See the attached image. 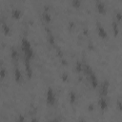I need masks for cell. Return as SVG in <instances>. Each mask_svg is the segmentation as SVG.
Instances as JSON below:
<instances>
[{"label":"cell","instance_id":"obj_5","mask_svg":"<svg viewBox=\"0 0 122 122\" xmlns=\"http://www.w3.org/2000/svg\"><path fill=\"white\" fill-rule=\"evenodd\" d=\"M97 30H98V34H99L100 37H102V38H106V37L108 36L106 30H104V28H103L99 23L97 24Z\"/></svg>","mask_w":122,"mask_h":122},{"label":"cell","instance_id":"obj_4","mask_svg":"<svg viewBox=\"0 0 122 122\" xmlns=\"http://www.w3.org/2000/svg\"><path fill=\"white\" fill-rule=\"evenodd\" d=\"M89 76H90V80H91V83H92V87H93V88H96V87L98 86V81H97V78H96L94 72L92 71V72L89 74Z\"/></svg>","mask_w":122,"mask_h":122},{"label":"cell","instance_id":"obj_9","mask_svg":"<svg viewBox=\"0 0 122 122\" xmlns=\"http://www.w3.org/2000/svg\"><path fill=\"white\" fill-rule=\"evenodd\" d=\"M108 82H104L103 84H101V89H100V91H101V94H103V95H105L106 93H107V91H108Z\"/></svg>","mask_w":122,"mask_h":122},{"label":"cell","instance_id":"obj_10","mask_svg":"<svg viewBox=\"0 0 122 122\" xmlns=\"http://www.w3.org/2000/svg\"><path fill=\"white\" fill-rule=\"evenodd\" d=\"M99 106L101 107L102 110H105V109L107 108L108 104H107V101H106L105 98H100V99H99Z\"/></svg>","mask_w":122,"mask_h":122},{"label":"cell","instance_id":"obj_3","mask_svg":"<svg viewBox=\"0 0 122 122\" xmlns=\"http://www.w3.org/2000/svg\"><path fill=\"white\" fill-rule=\"evenodd\" d=\"M25 68H26V72H27L28 77L30 78L31 75H32V70H31V67H30L29 59H25Z\"/></svg>","mask_w":122,"mask_h":122},{"label":"cell","instance_id":"obj_11","mask_svg":"<svg viewBox=\"0 0 122 122\" xmlns=\"http://www.w3.org/2000/svg\"><path fill=\"white\" fill-rule=\"evenodd\" d=\"M43 19H44V21L47 22V23H49V22L51 21V15H50V13H49L48 11H46V10L43 12Z\"/></svg>","mask_w":122,"mask_h":122},{"label":"cell","instance_id":"obj_6","mask_svg":"<svg viewBox=\"0 0 122 122\" xmlns=\"http://www.w3.org/2000/svg\"><path fill=\"white\" fill-rule=\"evenodd\" d=\"M14 78H15V81H17V82H20L22 80V74L18 68H15V70H14Z\"/></svg>","mask_w":122,"mask_h":122},{"label":"cell","instance_id":"obj_1","mask_svg":"<svg viewBox=\"0 0 122 122\" xmlns=\"http://www.w3.org/2000/svg\"><path fill=\"white\" fill-rule=\"evenodd\" d=\"M21 47H22V51H24L26 59L30 60L33 57V50L31 48L30 43L29 42V40H27L26 38H23L22 42H21Z\"/></svg>","mask_w":122,"mask_h":122},{"label":"cell","instance_id":"obj_12","mask_svg":"<svg viewBox=\"0 0 122 122\" xmlns=\"http://www.w3.org/2000/svg\"><path fill=\"white\" fill-rule=\"evenodd\" d=\"M11 58L13 60H17V58H18V52H17V51L15 49L11 50Z\"/></svg>","mask_w":122,"mask_h":122},{"label":"cell","instance_id":"obj_8","mask_svg":"<svg viewBox=\"0 0 122 122\" xmlns=\"http://www.w3.org/2000/svg\"><path fill=\"white\" fill-rule=\"evenodd\" d=\"M11 15H12L13 18L18 19V18L21 17V10H18V9H13L12 11H11Z\"/></svg>","mask_w":122,"mask_h":122},{"label":"cell","instance_id":"obj_18","mask_svg":"<svg viewBox=\"0 0 122 122\" xmlns=\"http://www.w3.org/2000/svg\"><path fill=\"white\" fill-rule=\"evenodd\" d=\"M63 79H64V80H66V79H67V74H66V73H65V74H63Z\"/></svg>","mask_w":122,"mask_h":122},{"label":"cell","instance_id":"obj_14","mask_svg":"<svg viewBox=\"0 0 122 122\" xmlns=\"http://www.w3.org/2000/svg\"><path fill=\"white\" fill-rule=\"evenodd\" d=\"M112 29H113L114 34L117 35V33H118V26H117V23H116V22H113V23H112Z\"/></svg>","mask_w":122,"mask_h":122},{"label":"cell","instance_id":"obj_7","mask_svg":"<svg viewBox=\"0 0 122 122\" xmlns=\"http://www.w3.org/2000/svg\"><path fill=\"white\" fill-rule=\"evenodd\" d=\"M96 7H97V10H98L99 13H105L106 9H105V6H104V4H103L102 2H99V1H98Z\"/></svg>","mask_w":122,"mask_h":122},{"label":"cell","instance_id":"obj_15","mask_svg":"<svg viewBox=\"0 0 122 122\" xmlns=\"http://www.w3.org/2000/svg\"><path fill=\"white\" fill-rule=\"evenodd\" d=\"M80 5H81L80 0H72V6H73L74 8H79Z\"/></svg>","mask_w":122,"mask_h":122},{"label":"cell","instance_id":"obj_16","mask_svg":"<svg viewBox=\"0 0 122 122\" xmlns=\"http://www.w3.org/2000/svg\"><path fill=\"white\" fill-rule=\"evenodd\" d=\"M75 99H76V95L71 92L70 93V101H71V103H73V102L75 101Z\"/></svg>","mask_w":122,"mask_h":122},{"label":"cell","instance_id":"obj_2","mask_svg":"<svg viewBox=\"0 0 122 122\" xmlns=\"http://www.w3.org/2000/svg\"><path fill=\"white\" fill-rule=\"evenodd\" d=\"M46 101H47V104L50 105V106H52V105L54 104V102H55V95H54L53 90H52L51 88H49V89H48Z\"/></svg>","mask_w":122,"mask_h":122},{"label":"cell","instance_id":"obj_13","mask_svg":"<svg viewBox=\"0 0 122 122\" xmlns=\"http://www.w3.org/2000/svg\"><path fill=\"white\" fill-rule=\"evenodd\" d=\"M2 30H4L5 33H9V32H10V28H9V26H8L7 24H5V23H3V25H2Z\"/></svg>","mask_w":122,"mask_h":122},{"label":"cell","instance_id":"obj_17","mask_svg":"<svg viewBox=\"0 0 122 122\" xmlns=\"http://www.w3.org/2000/svg\"><path fill=\"white\" fill-rule=\"evenodd\" d=\"M5 75H6V70L4 68H1L0 69V77L1 78H4Z\"/></svg>","mask_w":122,"mask_h":122}]
</instances>
